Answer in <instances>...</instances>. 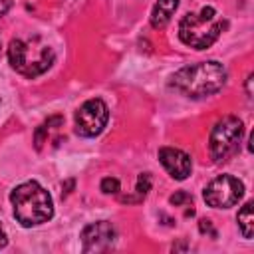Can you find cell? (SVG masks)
I'll use <instances>...</instances> for the list:
<instances>
[{
	"label": "cell",
	"instance_id": "7c38bea8",
	"mask_svg": "<svg viewBox=\"0 0 254 254\" xmlns=\"http://www.w3.org/2000/svg\"><path fill=\"white\" fill-rule=\"evenodd\" d=\"M149 190H151V175H149V173H141V175L137 177V185H135L137 198H143Z\"/></svg>",
	"mask_w": 254,
	"mask_h": 254
},
{
	"label": "cell",
	"instance_id": "9a60e30c",
	"mask_svg": "<svg viewBox=\"0 0 254 254\" xmlns=\"http://www.w3.org/2000/svg\"><path fill=\"white\" fill-rule=\"evenodd\" d=\"M198 230H200L202 234H210L212 238H216V230L212 228V222H210V220H206V218H202V220L198 222Z\"/></svg>",
	"mask_w": 254,
	"mask_h": 254
},
{
	"label": "cell",
	"instance_id": "7a4b0ae2",
	"mask_svg": "<svg viewBox=\"0 0 254 254\" xmlns=\"http://www.w3.org/2000/svg\"><path fill=\"white\" fill-rule=\"evenodd\" d=\"M10 202L16 220L26 228L44 224L54 216V200L50 192L36 181L18 185L10 194Z\"/></svg>",
	"mask_w": 254,
	"mask_h": 254
},
{
	"label": "cell",
	"instance_id": "4fadbf2b",
	"mask_svg": "<svg viewBox=\"0 0 254 254\" xmlns=\"http://www.w3.org/2000/svg\"><path fill=\"white\" fill-rule=\"evenodd\" d=\"M119 189H121V185H119V181H117L115 177H105V179L101 181V190H103L105 194H117Z\"/></svg>",
	"mask_w": 254,
	"mask_h": 254
},
{
	"label": "cell",
	"instance_id": "ba28073f",
	"mask_svg": "<svg viewBox=\"0 0 254 254\" xmlns=\"http://www.w3.org/2000/svg\"><path fill=\"white\" fill-rule=\"evenodd\" d=\"M117 232L115 226L107 220H97L81 230V244L83 252H105L115 244Z\"/></svg>",
	"mask_w": 254,
	"mask_h": 254
},
{
	"label": "cell",
	"instance_id": "3957f363",
	"mask_svg": "<svg viewBox=\"0 0 254 254\" xmlns=\"http://www.w3.org/2000/svg\"><path fill=\"white\" fill-rule=\"evenodd\" d=\"M226 22L212 6H202L198 12H189L179 22V38L185 46L194 50L210 48L222 34Z\"/></svg>",
	"mask_w": 254,
	"mask_h": 254
},
{
	"label": "cell",
	"instance_id": "5b68a950",
	"mask_svg": "<svg viewBox=\"0 0 254 254\" xmlns=\"http://www.w3.org/2000/svg\"><path fill=\"white\" fill-rule=\"evenodd\" d=\"M242 137H244V125H242V121L238 117H234V115L222 117L220 121L214 123L212 131H210V137H208L210 157L216 163L230 159L238 151V147L242 143Z\"/></svg>",
	"mask_w": 254,
	"mask_h": 254
},
{
	"label": "cell",
	"instance_id": "30bf717a",
	"mask_svg": "<svg viewBox=\"0 0 254 254\" xmlns=\"http://www.w3.org/2000/svg\"><path fill=\"white\" fill-rule=\"evenodd\" d=\"M177 8H179V0H157L151 10V26L157 30L165 28L171 22Z\"/></svg>",
	"mask_w": 254,
	"mask_h": 254
},
{
	"label": "cell",
	"instance_id": "52a82bcc",
	"mask_svg": "<svg viewBox=\"0 0 254 254\" xmlns=\"http://www.w3.org/2000/svg\"><path fill=\"white\" fill-rule=\"evenodd\" d=\"M109 119V109L101 99H87L75 111V133L79 137H97Z\"/></svg>",
	"mask_w": 254,
	"mask_h": 254
},
{
	"label": "cell",
	"instance_id": "8992f818",
	"mask_svg": "<svg viewBox=\"0 0 254 254\" xmlns=\"http://www.w3.org/2000/svg\"><path fill=\"white\" fill-rule=\"evenodd\" d=\"M242 194H244V185L240 179L232 175H220L212 179L202 190L204 202L212 208H230L242 198Z\"/></svg>",
	"mask_w": 254,
	"mask_h": 254
},
{
	"label": "cell",
	"instance_id": "2e32d148",
	"mask_svg": "<svg viewBox=\"0 0 254 254\" xmlns=\"http://www.w3.org/2000/svg\"><path fill=\"white\" fill-rule=\"evenodd\" d=\"M10 4H12L10 0H0V18L10 10Z\"/></svg>",
	"mask_w": 254,
	"mask_h": 254
},
{
	"label": "cell",
	"instance_id": "ac0fdd59",
	"mask_svg": "<svg viewBox=\"0 0 254 254\" xmlns=\"http://www.w3.org/2000/svg\"><path fill=\"white\" fill-rule=\"evenodd\" d=\"M0 54H2V44H0Z\"/></svg>",
	"mask_w": 254,
	"mask_h": 254
},
{
	"label": "cell",
	"instance_id": "5bb4252c",
	"mask_svg": "<svg viewBox=\"0 0 254 254\" xmlns=\"http://www.w3.org/2000/svg\"><path fill=\"white\" fill-rule=\"evenodd\" d=\"M169 200H171V204H175V206H183V204L192 202V196H190L189 192H185V190H177Z\"/></svg>",
	"mask_w": 254,
	"mask_h": 254
},
{
	"label": "cell",
	"instance_id": "9c48e42d",
	"mask_svg": "<svg viewBox=\"0 0 254 254\" xmlns=\"http://www.w3.org/2000/svg\"><path fill=\"white\" fill-rule=\"evenodd\" d=\"M159 161L165 167V171L177 181H185L192 171L190 157L185 151L175 149V147H161L159 149Z\"/></svg>",
	"mask_w": 254,
	"mask_h": 254
},
{
	"label": "cell",
	"instance_id": "8fae6325",
	"mask_svg": "<svg viewBox=\"0 0 254 254\" xmlns=\"http://www.w3.org/2000/svg\"><path fill=\"white\" fill-rule=\"evenodd\" d=\"M236 220H238V228H240V232H242V236L246 238V240H250L252 238V234H254V218H252V202H246L240 210H238V216H236Z\"/></svg>",
	"mask_w": 254,
	"mask_h": 254
},
{
	"label": "cell",
	"instance_id": "6da1fadb",
	"mask_svg": "<svg viewBox=\"0 0 254 254\" xmlns=\"http://www.w3.org/2000/svg\"><path fill=\"white\" fill-rule=\"evenodd\" d=\"M224 83H226V69L220 62L214 60L181 67L177 73L171 75V87L192 99L214 95L224 87Z\"/></svg>",
	"mask_w": 254,
	"mask_h": 254
},
{
	"label": "cell",
	"instance_id": "277c9868",
	"mask_svg": "<svg viewBox=\"0 0 254 254\" xmlns=\"http://www.w3.org/2000/svg\"><path fill=\"white\" fill-rule=\"evenodd\" d=\"M54 58H56L54 50L40 36L26 38V40L18 38V40H12L8 46L10 65L26 77H38L44 71H48L54 64Z\"/></svg>",
	"mask_w": 254,
	"mask_h": 254
},
{
	"label": "cell",
	"instance_id": "e0dca14e",
	"mask_svg": "<svg viewBox=\"0 0 254 254\" xmlns=\"http://www.w3.org/2000/svg\"><path fill=\"white\" fill-rule=\"evenodd\" d=\"M6 244H8V236H6V232H4V228H2V224H0V250H2Z\"/></svg>",
	"mask_w": 254,
	"mask_h": 254
}]
</instances>
